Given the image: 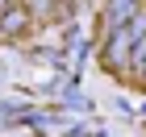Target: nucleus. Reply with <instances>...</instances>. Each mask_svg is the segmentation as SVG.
<instances>
[{"label":"nucleus","instance_id":"nucleus-5","mask_svg":"<svg viewBox=\"0 0 146 137\" xmlns=\"http://www.w3.org/2000/svg\"><path fill=\"white\" fill-rule=\"evenodd\" d=\"M4 9H9V0H0V12H4Z\"/></svg>","mask_w":146,"mask_h":137},{"label":"nucleus","instance_id":"nucleus-2","mask_svg":"<svg viewBox=\"0 0 146 137\" xmlns=\"http://www.w3.org/2000/svg\"><path fill=\"white\" fill-rule=\"evenodd\" d=\"M134 4H138V0H109V25H113V29L134 17Z\"/></svg>","mask_w":146,"mask_h":137},{"label":"nucleus","instance_id":"nucleus-1","mask_svg":"<svg viewBox=\"0 0 146 137\" xmlns=\"http://www.w3.org/2000/svg\"><path fill=\"white\" fill-rule=\"evenodd\" d=\"M25 25H29V12L25 9H4L0 12V29H4V33H21Z\"/></svg>","mask_w":146,"mask_h":137},{"label":"nucleus","instance_id":"nucleus-3","mask_svg":"<svg viewBox=\"0 0 146 137\" xmlns=\"http://www.w3.org/2000/svg\"><path fill=\"white\" fill-rule=\"evenodd\" d=\"M29 12H38V17H42V12H50V0H29Z\"/></svg>","mask_w":146,"mask_h":137},{"label":"nucleus","instance_id":"nucleus-4","mask_svg":"<svg viewBox=\"0 0 146 137\" xmlns=\"http://www.w3.org/2000/svg\"><path fill=\"white\" fill-rule=\"evenodd\" d=\"M138 58H142V67H146V37L138 42Z\"/></svg>","mask_w":146,"mask_h":137}]
</instances>
